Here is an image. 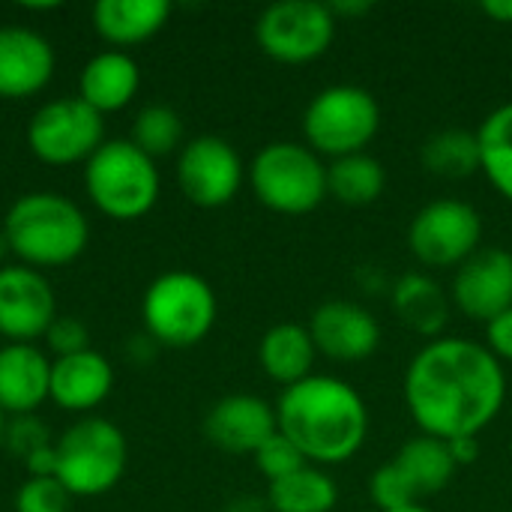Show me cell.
Listing matches in <instances>:
<instances>
[{
  "mask_svg": "<svg viewBox=\"0 0 512 512\" xmlns=\"http://www.w3.org/2000/svg\"><path fill=\"white\" fill-rule=\"evenodd\" d=\"M501 360L477 342L435 339L405 372V402L417 426L441 441L477 438L504 408Z\"/></svg>",
  "mask_w": 512,
  "mask_h": 512,
  "instance_id": "cell-1",
  "label": "cell"
},
{
  "mask_svg": "<svg viewBox=\"0 0 512 512\" xmlns=\"http://www.w3.org/2000/svg\"><path fill=\"white\" fill-rule=\"evenodd\" d=\"M276 426L306 462L339 465L363 447L369 411L360 393L342 378L309 375L279 396Z\"/></svg>",
  "mask_w": 512,
  "mask_h": 512,
  "instance_id": "cell-2",
  "label": "cell"
},
{
  "mask_svg": "<svg viewBox=\"0 0 512 512\" xmlns=\"http://www.w3.org/2000/svg\"><path fill=\"white\" fill-rule=\"evenodd\" d=\"M12 255L33 270L72 264L90 240L84 210L60 192H27L12 201L3 219Z\"/></svg>",
  "mask_w": 512,
  "mask_h": 512,
  "instance_id": "cell-3",
  "label": "cell"
},
{
  "mask_svg": "<svg viewBox=\"0 0 512 512\" xmlns=\"http://www.w3.org/2000/svg\"><path fill=\"white\" fill-rule=\"evenodd\" d=\"M84 189L99 213L117 222H135L159 201L156 159L129 138H108L84 162Z\"/></svg>",
  "mask_w": 512,
  "mask_h": 512,
  "instance_id": "cell-4",
  "label": "cell"
},
{
  "mask_svg": "<svg viewBox=\"0 0 512 512\" xmlns=\"http://www.w3.org/2000/svg\"><path fill=\"white\" fill-rule=\"evenodd\" d=\"M54 477L72 498H96L111 492L126 471L129 444L117 423L105 417H81L54 441Z\"/></svg>",
  "mask_w": 512,
  "mask_h": 512,
  "instance_id": "cell-5",
  "label": "cell"
},
{
  "mask_svg": "<svg viewBox=\"0 0 512 512\" xmlns=\"http://www.w3.org/2000/svg\"><path fill=\"white\" fill-rule=\"evenodd\" d=\"M219 315L210 282L189 270L156 276L141 297L144 333L168 348H192L213 330Z\"/></svg>",
  "mask_w": 512,
  "mask_h": 512,
  "instance_id": "cell-6",
  "label": "cell"
},
{
  "mask_svg": "<svg viewBox=\"0 0 512 512\" xmlns=\"http://www.w3.org/2000/svg\"><path fill=\"white\" fill-rule=\"evenodd\" d=\"M249 183L264 207L285 216H303L327 198V165H321L312 147L273 141L255 153Z\"/></svg>",
  "mask_w": 512,
  "mask_h": 512,
  "instance_id": "cell-7",
  "label": "cell"
},
{
  "mask_svg": "<svg viewBox=\"0 0 512 512\" xmlns=\"http://www.w3.org/2000/svg\"><path fill=\"white\" fill-rule=\"evenodd\" d=\"M381 126V108L366 87L333 84L312 96L303 114V135L315 153L351 156L375 138Z\"/></svg>",
  "mask_w": 512,
  "mask_h": 512,
  "instance_id": "cell-8",
  "label": "cell"
},
{
  "mask_svg": "<svg viewBox=\"0 0 512 512\" xmlns=\"http://www.w3.org/2000/svg\"><path fill=\"white\" fill-rule=\"evenodd\" d=\"M105 141L102 114L78 96H60L39 105L27 123L33 156L54 168L87 162Z\"/></svg>",
  "mask_w": 512,
  "mask_h": 512,
  "instance_id": "cell-9",
  "label": "cell"
},
{
  "mask_svg": "<svg viewBox=\"0 0 512 512\" xmlns=\"http://www.w3.org/2000/svg\"><path fill=\"white\" fill-rule=\"evenodd\" d=\"M336 33V15L330 3L318 0H279L270 3L255 24V36L264 54L282 63H309L321 57Z\"/></svg>",
  "mask_w": 512,
  "mask_h": 512,
  "instance_id": "cell-10",
  "label": "cell"
},
{
  "mask_svg": "<svg viewBox=\"0 0 512 512\" xmlns=\"http://www.w3.org/2000/svg\"><path fill=\"white\" fill-rule=\"evenodd\" d=\"M483 240L480 213L459 198H438L426 204L408 228V246L426 267H459Z\"/></svg>",
  "mask_w": 512,
  "mask_h": 512,
  "instance_id": "cell-11",
  "label": "cell"
},
{
  "mask_svg": "<svg viewBox=\"0 0 512 512\" xmlns=\"http://www.w3.org/2000/svg\"><path fill=\"white\" fill-rule=\"evenodd\" d=\"M177 183L198 207H222L243 186V159L219 135H198L180 147Z\"/></svg>",
  "mask_w": 512,
  "mask_h": 512,
  "instance_id": "cell-12",
  "label": "cell"
},
{
  "mask_svg": "<svg viewBox=\"0 0 512 512\" xmlns=\"http://www.w3.org/2000/svg\"><path fill=\"white\" fill-rule=\"evenodd\" d=\"M57 318V297L42 270L24 264L0 267V336L33 345Z\"/></svg>",
  "mask_w": 512,
  "mask_h": 512,
  "instance_id": "cell-13",
  "label": "cell"
},
{
  "mask_svg": "<svg viewBox=\"0 0 512 512\" xmlns=\"http://www.w3.org/2000/svg\"><path fill=\"white\" fill-rule=\"evenodd\" d=\"M456 306L477 321H492L512 306V252L489 246L459 264L453 279Z\"/></svg>",
  "mask_w": 512,
  "mask_h": 512,
  "instance_id": "cell-14",
  "label": "cell"
},
{
  "mask_svg": "<svg viewBox=\"0 0 512 512\" xmlns=\"http://www.w3.org/2000/svg\"><path fill=\"white\" fill-rule=\"evenodd\" d=\"M309 333L318 354L336 363H360L381 345V327L375 315L351 300L321 303L309 321Z\"/></svg>",
  "mask_w": 512,
  "mask_h": 512,
  "instance_id": "cell-15",
  "label": "cell"
},
{
  "mask_svg": "<svg viewBox=\"0 0 512 512\" xmlns=\"http://www.w3.org/2000/svg\"><path fill=\"white\" fill-rule=\"evenodd\" d=\"M54 66V48L39 30L21 24L0 27V99H27L45 90Z\"/></svg>",
  "mask_w": 512,
  "mask_h": 512,
  "instance_id": "cell-16",
  "label": "cell"
},
{
  "mask_svg": "<svg viewBox=\"0 0 512 512\" xmlns=\"http://www.w3.org/2000/svg\"><path fill=\"white\" fill-rule=\"evenodd\" d=\"M276 408L261 396L234 393L219 399L204 417V435L210 444L231 456H255V450L276 432Z\"/></svg>",
  "mask_w": 512,
  "mask_h": 512,
  "instance_id": "cell-17",
  "label": "cell"
},
{
  "mask_svg": "<svg viewBox=\"0 0 512 512\" xmlns=\"http://www.w3.org/2000/svg\"><path fill=\"white\" fill-rule=\"evenodd\" d=\"M51 399V360L36 345L6 342L0 348V411L27 417Z\"/></svg>",
  "mask_w": 512,
  "mask_h": 512,
  "instance_id": "cell-18",
  "label": "cell"
},
{
  "mask_svg": "<svg viewBox=\"0 0 512 512\" xmlns=\"http://www.w3.org/2000/svg\"><path fill=\"white\" fill-rule=\"evenodd\" d=\"M114 366L105 354L87 348L72 357L51 360V402L72 414H87L108 399Z\"/></svg>",
  "mask_w": 512,
  "mask_h": 512,
  "instance_id": "cell-19",
  "label": "cell"
},
{
  "mask_svg": "<svg viewBox=\"0 0 512 512\" xmlns=\"http://www.w3.org/2000/svg\"><path fill=\"white\" fill-rule=\"evenodd\" d=\"M141 87V66L132 54L108 48L93 54L78 75V99H84L99 114L126 108Z\"/></svg>",
  "mask_w": 512,
  "mask_h": 512,
  "instance_id": "cell-20",
  "label": "cell"
},
{
  "mask_svg": "<svg viewBox=\"0 0 512 512\" xmlns=\"http://www.w3.org/2000/svg\"><path fill=\"white\" fill-rule=\"evenodd\" d=\"M168 15V0H99L93 6V27L111 45H138L156 36Z\"/></svg>",
  "mask_w": 512,
  "mask_h": 512,
  "instance_id": "cell-21",
  "label": "cell"
},
{
  "mask_svg": "<svg viewBox=\"0 0 512 512\" xmlns=\"http://www.w3.org/2000/svg\"><path fill=\"white\" fill-rule=\"evenodd\" d=\"M315 354L318 348L312 342V333L309 327H300V324H276L261 336V345H258L261 369L285 387L309 378Z\"/></svg>",
  "mask_w": 512,
  "mask_h": 512,
  "instance_id": "cell-22",
  "label": "cell"
},
{
  "mask_svg": "<svg viewBox=\"0 0 512 512\" xmlns=\"http://www.w3.org/2000/svg\"><path fill=\"white\" fill-rule=\"evenodd\" d=\"M393 462L402 468V474L414 486L417 498H426V495L447 489L453 474H456V462L450 456L447 441L432 438V435L411 438Z\"/></svg>",
  "mask_w": 512,
  "mask_h": 512,
  "instance_id": "cell-23",
  "label": "cell"
},
{
  "mask_svg": "<svg viewBox=\"0 0 512 512\" xmlns=\"http://www.w3.org/2000/svg\"><path fill=\"white\" fill-rule=\"evenodd\" d=\"M393 306L399 318L420 336H438L447 324V297L441 285L423 273H408L396 282Z\"/></svg>",
  "mask_w": 512,
  "mask_h": 512,
  "instance_id": "cell-24",
  "label": "cell"
},
{
  "mask_svg": "<svg viewBox=\"0 0 512 512\" xmlns=\"http://www.w3.org/2000/svg\"><path fill=\"white\" fill-rule=\"evenodd\" d=\"M387 186L384 165L369 153H351L339 156L327 165V195H333L342 204H372L381 198Z\"/></svg>",
  "mask_w": 512,
  "mask_h": 512,
  "instance_id": "cell-25",
  "label": "cell"
},
{
  "mask_svg": "<svg viewBox=\"0 0 512 512\" xmlns=\"http://www.w3.org/2000/svg\"><path fill=\"white\" fill-rule=\"evenodd\" d=\"M336 501H339L336 483L312 465L282 480H273L267 492V504L273 512H330Z\"/></svg>",
  "mask_w": 512,
  "mask_h": 512,
  "instance_id": "cell-26",
  "label": "cell"
},
{
  "mask_svg": "<svg viewBox=\"0 0 512 512\" xmlns=\"http://www.w3.org/2000/svg\"><path fill=\"white\" fill-rule=\"evenodd\" d=\"M480 141V171L492 186L512 201V102L495 108L477 129Z\"/></svg>",
  "mask_w": 512,
  "mask_h": 512,
  "instance_id": "cell-27",
  "label": "cell"
},
{
  "mask_svg": "<svg viewBox=\"0 0 512 512\" xmlns=\"http://www.w3.org/2000/svg\"><path fill=\"white\" fill-rule=\"evenodd\" d=\"M423 165L441 177H471L480 171V141L477 132L465 129H441L423 144Z\"/></svg>",
  "mask_w": 512,
  "mask_h": 512,
  "instance_id": "cell-28",
  "label": "cell"
},
{
  "mask_svg": "<svg viewBox=\"0 0 512 512\" xmlns=\"http://www.w3.org/2000/svg\"><path fill=\"white\" fill-rule=\"evenodd\" d=\"M129 141L135 147H141L150 159L156 156H168L180 147L183 141V120L180 114L171 108V105H162V102H153V105H144L135 120H132V135Z\"/></svg>",
  "mask_w": 512,
  "mask_h": 512,
  "instance_id": "cell-29",
  "label": "cell"
},
{
  "mask_svg": "<svg viewBox=\"0 0 512 512\" xmlns=\"http://www.w3.org/2000/svg\"><path fill=\"white\" fill-rule=\"evenodd\" d=\"M72 495L57 477H30L15 492V512H69Z\"/></svg>",
  "mask_w": 512,
  "mask_h": 512,
  "instance_id": "cell-30",
  "label": "cell"
},
{
  "mask_svg": "<svg viewBox=\"0 0 512 512\" xmlns=\"http://www.w3.org/2000/svg\"><path fill=\"white\" fill-rule=\"evenodd\" d=\"M255 465H258V471L273 483V480H282V477H288V474L306 468L309 462H306V456H303V453L276 429V432L255 450Z\"/></svg>",
  "mask_w": 512,
  "mask_h": 512,
  "instance_id": "cell-31",
  "label": "cell"
},
{
  "mask_svg": "<svg viewBox=\"0 0 512 512\" xmlns=\"http://www.w3.org/2000/svg\"><path fill=\"white\" fill-rule=\"evenodd\" d=\"M372 498L381 507V512L405 510L417 504V492L408 483V477L402 474V468L396 462H387L375 471L372 477Z\"/></svg>",
  "mask_w": 512,
  "mask_h": 512,
  "instance_id": "cell-32",
  "label": "cell"
},
{
  "mask_svg": "<svg viewBox=\"0 0 512 512\" xmlns=\"http://www.w3.org/2000/svg\"><path fill=\"white\" fill-rule=\"evenodd\" d=\"M51 435H48V426L36 417V414H27V417H12L6 420V432H3V447L15 456V459H30L33 453L51 447Z\"/></svg>",
  "mask_w": 512,
  "mask_h": 512,
  "instance_id": "cell-33",
  "label": "cell"
},
{
  "mask_svg": "<svg viewBox=\"0 0 512 512\" xmlns=\"http://www.w3.org/2000/svg\"><path fill=\"white\" fill-rule=\"evenodd\" d=\"M45 342L54 351V357H72V354H81V351L90 348V333L78 318L57 315L54 324L45 333Z\"/></svg>",
  "mask_w": 512,
  "mask_h": 512,
  "instance_id": "cell-34",
  "label": "cell"
},
{
  "mask_svg": "<svg viewBox=\"0 0 512 512\" xmlns=\"http://www.w3.org/2000/svg\"><path fill=\"white\" fill-rule=\"evenodd\" d=\"M489 330V351L501 360H512V306L507 312H501L498 318H492L486 324Z\"/></svg>",
  "mask_w": 512,
  "mask_h": 512,
  "instance_id": "cell-35",
  "label": "cell"
},
{
  "mask_svg": "<svg viewBox=\"0 0 512 512\" xmlns=\"http://www.w3.org/2000/svg\"><path fill=\"white\" fill-rule=\"evenodd\" d=\"M447 447H450V456H453L456 468L471 465L480 456V441L477 438H453V441H447Z\"/></svg>",
  "mask_w": 512,
  "mask_h": 512,
  "instance_id": "cell-36",
  "label": "cell"
},
{
  "mask_svg": "<svg viewBox=\"0 0 512 512\" xmlns=\"http://www.w3.org/2000/svg\"><path fill=\"white\" fill-rule=\"evenodd\" d=\"M156 339L153 336H147V333H135L132 339H129V345H126V354H129V360H135V363H150L153 360V354H156Z\"/></svg>",
  "mask_w": 512,
  "mask_h": 512,
  "instance_id": "cell-37",
  "label": "cell"
},
{
  "mask_svg": "<svg viewBox=\"0 0 512 512\" xmlns=\"http://www.w3.org/2000/svg\"><path fill=\"white\" fill-rule=\"evenodd\" d=\"M480 9L501 24H512V0H483Z\"/></svg>",
  "mask_w": 512,
  "mask_h": 512,
  "instance_id": "cell-38",
  "label": "cell"
},
{
  "mask_svg": "<svg viewBox=\"0 0 512 512\" xmlns=\"http://www.w3.org/2000/svg\"><path fill=\"white\" fill-rule=\"evenodd\" d=\"M330 9H333V15H360V12H369L372 9V3L369 0H336V3H330Z\"/></svg>",
  "mask_w": 512,
  "mask_h": 512,
  "instance_id": "cell-39",
  "label": "cell"
},
{
  "mask_svg": "<svg viewBox=\"0 0 512 512\" xmlns=\"http://www.w3.org/2000/svg\"><path fill=\"white\" fill-rule=\"evenodd\" d=\"M9 255H12V246H9V240H6V234L0 228V267H6V258Z\"/></svg>",
  "mask_w": 512,
  "mask_h": 512,
  "instance_id": "cell-40",
  "label": "cell"
},
{
  "mask_svg": "<svg viewBox=\"0 0 512 512\" xmlns=\"http://www.w3.org/2000/svg\"><path fill=\"white\" fill-rule=\"evenodd\" d=\"M3 432H6V414L0 411V447H3Z\"/></svg>",
  "mask_w": 512,
  "mask_h": 512,
  "instance_id": "cell-41",
  "label": "cell"
},
{
  "mask_svg": "<svg viewBox=\"0 0 512 512\" xmlns=\"http://www.w3.org/2000/svg\"><path fill=\"white\" fill-rule=\"evenodd\" d=\"M393 512H432V510H426V507L414 504V507H405V510H393Z\"/></svg>",
  "mask_w": 512,
  "mask_h": 512,
  "instance_id": "cell-42",
  "label": "cell"
}]
</instances>
